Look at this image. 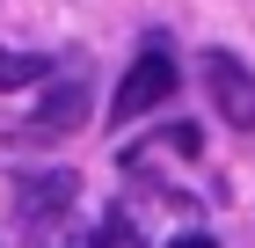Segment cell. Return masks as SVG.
<instances>
[{"label":"cell","mask_w":255,"mask_h":248,"mask_svg":"<svg viewBox=\"0 0 255 248\" xmlns=\"http://www.w3.org/2000/svg\"><path fill=\"white\" fill-rule=\"evenodd\" d=\"M44 73H51L44 51H0V95H7V88H29V80H44Z\"/></svg>","instance_id":"5b68a950"},{"label":"cell","mask_w":255,"mask_h":248,"mask_svg":"<svg viewBox=\"0 0 255 248\" xmlns=\"http://www.w3.org/2000/svg\"><path fill=\"white\" fill-rule=\"evenodd\" d=\"M73 190H80V175H73V168L22 175V190H15V219H22V227H51V219H66Z\"/></svg>","instance_id":"3957f363"},{"label":"cell","mask_w":255,"mask_h":248,"mask_svg":"<svg viewBox=\"0 0 255 248\" xmlns=\"http://www.w3.org/2000/svg\"><path fill=\"white\" fill-rule=\"evenodd\" d=\"M197 80H204V102L219 110V124H234V132H255V73L241 66L226 44L197 58Z\"/></svg>","instance_id":"7a4b0ae2"},{"label":"cell","mask_w":255,"mask_h":248,"mask_svg":"<svg viewBox=\"0 0 255 248\" xmlns=\"http://www.w3.org/2000/svg\"><path fill=\"white\" fill-rule=\"evenodd\" d=\"M168 95H175V51H168V37H146V51L131 58V73L117 80L110 124H138V117H146V110H160Z\"/></svg>","instance_id":"6da1fadb"},{"label":"cell","mask_w":255,"mask_h":248,"mask_svg":"<svg viewBox=\"0 0 255 248\" xmlns=\"http://www.w3.org/2000/svg\"><path fill=\"white\" fill-rule=\"evenodd\" d=\"M168 248H219V241H212V234H175Z\"/></svg>","instance_id":"8992f818"},{"label":"cell","mask_w":255,"mask_h":248,"mask_svg":"<svg viewBox=\"0 0 255 248\" xmlns=\"http://www.w3.org/2000/svg\"><path fill=\"white\" fill-rule=\"evenodd\" d=\"M80 124H88V80H59V88H51V95L37 102V110H29V124H22V139H66V132H80Z\"/></svg>","instance_id":"277c9868"}]
</instances>
